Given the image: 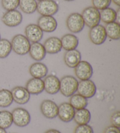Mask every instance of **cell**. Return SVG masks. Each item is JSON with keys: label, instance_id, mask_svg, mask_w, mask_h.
Returning <instances> with one entry per match:
<instances>
[{"label": "cell", "instance_id": "20", "mask_svg": "<svg viewBox=\"0 0 120 133\" xmlns=\"http://www.w3.org/2000/svg\"><path fill=\"white\" fill-rule=\"evenodd\" d=\"M25 88L30 94H39L44 91V81L39 78H33L26 83Z\"/></svg>", "mask_w": 120, "mask_h": 133}, {"label": "cell", "instance_id": "21", "mask_svg": "<svg viewBox=\"0 0 120 133\" xmlns=\"http://www.w3.org/2000/svg\"><path fill=\"white\" fill-rule=\"evenodd\" d=\"M29 71L32 77L39 79H42L46 77L48 72V69L46 65L39 62L33 63L31 65Z\"/></svg>", "mask_w": 120, "mask_h": 133}, {"label": "cell", "instance_id": "9", "mask_svg": "<svg viewBox=\"0 0 120 133\" xmlns=\"http://www.w3.org/2000/svg\"><path fill=\"white\" fill-rule=\"evenodd\" d=\"M1 19L4 24L7 26L16 27L22 23L23 16L20 11L15 9L7 11L2 16Z\"/></svg>", "mask_w": 120, "mask_h": 133}, {"label": "cell", "instance_id": "10", "mask_svg": "<svg viewBox=\"0 0 120 133\" xmlns=\"http://www.w3.org/2000/svg\"><path fill=\"white\" fill-rule=\"evenodd\" d=\"M77 77L81 81L90 79L92 77L93 70L92 65L86 61H81L74 68Z\"/></svg>", "mask_w": 120, "mask_h": 133}, {"label": "cell", "instance_id": "41", "mask_svg": "<svg viewBox=\"0 0 120 133\" xmlns=\"http://www.w3.org/2000/svg\"><path fill=\"white\" fill-rule=\"evenodd\" d=\"M37 1H42V0H37Z\"/></svg>", "mask_w": 120, "mask_h": 133}, {"label": "cell", "instance_id": "38", "mask_svg": "<svg viewBox=\"0 0 120 133\" xmlns=\"http://www.w3.org/2000/svg\"><path fill=\"white\" fill-rule=\"evenodd\" d=\"M111 1L114 2V4H116V5L119 6H120V0H111Z\"/></svg>", "mask_w": 120, "mask_h": 133}, {"label": "cell", "instance_id": "14", "mask_svg": "<svg viewBox=\"0 0 120 133\" xmlns=\"http://www.w3.org/2000/svg\"><path fill=\"white\" fill-rule=\"evenodd\" d=\"M58 115L60 119L64 122H70L73 119L75 110L69 103H63L58 107Z\"/></svg>", "mask_w": 120, "mask_h": 133}, {"label": "cell", "instance_id": "29", "mask_svg": "<svg viewBox=\"0 0 120 133\" xmlns=\"http://www.w3.org/2000/svg\"><path fill=\"white\" fill-rule=\"evenodd\" d=\"M13 101L11 91L5 89L0 90V107H8L13 103Z\"/></svg>", "mask_w": 120, "mask_h": 133}, {"label": "cell", "instance_id": "34", "mask_svg": "<svg viewBox=\"0 0 120 133\" xmlns=\"http://www.w3.org/2000/svg\"><path fill=\"white\" fill-rule=\"evenodd\" d=\"M110 121L113 126L117 128L120 127V112L119 111L114 112L111 116Z\"/></svg>", "mask_w": 120, "mask_h": 133}, {"label": "cell", "instance_id": "13", "mask_svg": "<svg viewBox=\"0 0 120 133\" xmlns=\"http://www.w3.org/2000/svg\"><path fill=\"white\" fill-rule=\"evenodd\" d=\"M25 37L29 42L37 43L42 40L44 33L38 25L31 24L26 26L25 29Z\"/></svg>", "mask_w": 120, "mask_h": 133}, {"label": "cell", "instance_id": "22", "mask_svg": "<svg viewBox=\"0 0 120 133\" xmlns=\"http://www.w3.org/2000/svg\"><path fill=\"white\" fill-rule=\"evenodd\" d=\"M62 48L66 51L72 50L77 48L79 45V39L73 34H66L61 38Z\"/></svg>", "mask_w": 120, "mask_h": 133}, {"label": "cell", "instance_id": "23", "mask_svg": "<svg viewBox=\"0 0 120 133\" xmlns=\"http://www.w3.org/2000/svg\"><path fill=\"white\" fill-rule=\"evenodd\" d=\"M91 118V114L89 110L86 109L77 110L74 113L73 119L78 125L87 124Z\"/></svg>", "mask_w": 120, "mask_h": 133}, {"label": "cell", "instance_id": "16", "mask_svg": "<svg viewBox=\"0 0 120 133\" xmlns=\"http://www.w3.org/2000/svg\"><path fill=\"white\" fill-rule=\"evenodd\" d=\"M44 90L47 94L54 95L60 90V80L56 76L48 75L44 81Z\"/></svg>", "mask_w": 120, "mask_h": 133}, {"label": "cell", "instance_id": "26", "mask_svg": "<svg viewBox=\"0 0 120 133\" xmlns=\"http://www.w3.org/2000/svg\"><path fill=\"white\" fill-rule=\"evenodd\" d=\"M37 5L36 0H20L19 6L23 13L32 14L37 11Z\"/></svg>", "mask_w": 120, "mask_h": 133}, {"label": "cell", "instance_id": "24", "mask_svg": "<svg viewBox=\"0 0 120 133\" xmlns=\"http://www.w3.org/2000/svg\"><path fill=\"white\" fill-rule=\"evenodd\" d=\"M105 27L107 36L110 39L117 40L120 39V25L116 22L106 24Z\"/></svg>", "mask_w": 120, "mask_h": 133}, {"label": "cell", "instance_id": "11", "mask_svg": "<svg viewBox=\"0 0 120 133\" xmlns=\"http://www.w3.org/2000/svg\"><path fill=\"white\" fill-rule=\"evenodd\" d=\"M38 26L43 32L52 33L56 29L57 23L52 16H42L38 19Z\"/></svg>", "mask_w": 120, "mask_h": 133}, {"label": "cell", "instance_id": "42", "mask_svg": "<svg viewBox=\"0 0 120 133\" xmlns=\"http://www.w3.org/2000/svg\"><path fill=\"white\" fill-rule=\"evenodd\" d=\"M0 39H1V35H0Z\"/></svg>", "mask_w": 120, "mask_h": 133}, {"label": "cell", "instance_id": "39", "mask_svg": "<svg viewBox=\"0 0 120 133\" xmlns=\"http://www.w3.org/2000/svg\"><path fill=\"white\" fill-rule=\"evenodd\" d=\"M0 133H7L5 130L0 127Z\"/></svg>", "mask_w": 120, "mask_h": 133}, {"label": "cell", "instance_id": "8", "mask_svg": "<svg viewBox=\"0 0 120 133\" xmlns=\"http://www.w3.org/2000/svg\"><path fill=\"white\" fill-rule=\"evenodd\" d=\"M97 88L94 82L90 79L81 81L79 82L77 92L85 98H91L95 95Z\"/></svg>", "mask_w": 120, "mask_h": 133}, {"label": "cell", "instance_id": "19", "mask_svg": "<svg viewBox=\"0 0 120 133\" xmlns=\"http://www.w3.org/2000/svg\"><path fill=\"white\" fill-rule=\"evenodd\" d=\"M29 53L32 59L35 61H39L45 58L46 52L44 45L37 42L33 43L32 44H31Z\"/></svg>", "mask_w": 120, "mask_h": 133}, {"label": "cell", "instance_id": "1", "mask_svg": "<svg viewBox=\"0 0 120 133\" xmlns=\"http://www.w3.org/2000/svg\"><path fill=\"white\" fill-rule=\"evenodd\" d=\"M11 43L12 49L18 55L23 56L29 53L31 43L25 36L21 34L14 36Z\"/></svg>", "mask_w": 120, "mask_h": 133}, {"label": "cell", "instance_id": "18", "mask_svg": "<svg viewBox=\"0 0 120 133\" xmlns=\"http://www.w3.org/2000/svg\"><path fill=\"white\" fill-rule=\"evenodd\" d=\"M81 56L80 52L77 50L67 51L64 55V61L69 68H75L80 62Z\"/></svg>", "mask_w": 120, "mask_h": 133}, {"label": "cell", "instance_id": "17", "mask_svg": "<svg viewBox=\"0 0 120 133\" xmlns=\"http://www.w3.org/2000/svg\"><path fill=\"white\" fill-rule=\"evenodd\" d=\"M46 52L49 54L58 53L62 49L61 40L57 37H50L45 40L43 44Z\"/></svg>", "mask_w": 120, "mask_h": 133}, {"label": "cell", "instance_id": "35", "mask_svg": "<svg viewBox=\"0 0 120 133\" xmlns=\"http://www.w3.org/2000/svg\"><path fill=\"white\" fill-rule=\"evenodd\" d=\"M103 133H120V131L119 128L111 125V126L107 127L104 130V131Z\"/></svg>", "mask_w": 120, "mask_h": 133}, {"label": "cell", "instance_id": "15", "mask_svg": "<svg viewBox=\"0 0 120 133\" xmlns=\"http://www.w3.org/2000/svg\"><path fill=\"white\" fill-rule=\"evenodd\" d=\"M13 101L16 103L24 104L28 103L30 99V94L25 88L16 87L11 91Z\"/></svg>", "mask_w": 120, "mask_h": 133}, {"label": "cell", "instance_id": "27", "mask_svg": "<svg viewBox=\"0 0 120 133\" xmlns=\"http://www.w3.org/2000/svg\"><path fill=\"white\" fill-rule=\"evenodd\" d=\"M100 19L105 24L116 22V11L109 7L103 9L100 12Z\"/></svg>", "mask_w": 120, "mask_h": 133}, {"label": "cell", "instance_id": "40", "mask_svg": "<svg viewBox=\"0 0 120 133\" xmlns=\"http://www.w3.org/2000/svg\"><path fill=\"white\" fill-rule=\"evenodd\" d=\"M64 1H73L74 0H64Z\"/></svg>", "mask_w": 120, "mask_h": 133}, {"label": "cell", "instance_id": "33", "mask_svg": "<svg viewBox=\"0 0 120 133\" xmlns=\"http://www.w3.org/2000/svg\"><path fill=\"white\" fill-rule=\"evenodd\" d=\"M74 133H94L92 127L88 124L79 125L76 127Z\"/></svg>", "mask_w": 120, "mask_h": 133}, {"label": "cell", "instance_id": "30", "mask_svg": "<svg viewBox=\"0 0 120 133\" xmlns=\"http://www.w3.org/2000/svg\"><path fill=\"white\" fill-rule=\"evenodd\" d=\"M12 51L11 42L5 39H0V58L8 57Z\"/></svg>", "mask_w": 120, "mask_h": 133}, {"label": "cell", "instance_id": "2", "mask_svg": "<svg viewBox=\"0 0 120 133\" xmlns=\"http://www.w3.org/2000/svg\"><path fill=\"white\" fill-rule=\"evenodd\" d=\"M78 84V81L73 76H64L60 80L59 91L64 96L70 97L77 92Z\"/></svg>", "mask_w": 120, "mask_h": 133}, {"label": "cell", "instance_id": "28", "mask_svg": "<svg viewBox=\"0 0 120 133\" xmlns=\"http://www.w3.org/2000/svg\"><path fill=\"white\" fill-rule=\"evenodd\" d=\"M13 123V115L9 111H0V127L4 129H8Z\"/></svg>", "mask_w": 120, "mask_h": 133}, {"label": "cell", "instance_id": "4", "mask_svg": "<svg viewBox=\"0 0 120 133\" xmlns=\"http://www.w3.org/2000/svg\"><path fill=\"white\" fill-rule=\"evenodd\" d=\"M66 26L69 31L73 33L81 32L85 28L82 16L79 13H72L67 18Z\"/></svg>", "mask_w": 120, "mask_h": 133}, {"label": "cell", "instance_id": "12", "mask_svg": "<svg viewBox=\"0 0 120 133\" xmlns=\"http://www.w3.org/2000/svg\"><path fill=\"white\" fill-rule=\"evenodd\" d=\"M58 106L50 100H45L40 104V111L45 117L52 119L58 115Z\"/></svg>", "mask_w": 120, "mask_h": 133}, {"label": "cell", "instance_id": "36", "mask_svg": "<svg viewBox=\"0 0 120 133\" xmlns=\"http://www.w3.org/2000/svg\"><path fill=\"white\" fill-rule=\"evenodd\" d=\"M116 22L118 23H120V8H118L116 11Z\"/></svg>", "mask_w": 120, "mask_h": 133}, {"label": "cell", "instance_id": "6", "mask_svg": "<svg viewBox=\"0 0 120 133\" xmlns=\"http://www.w3.org/2000/svg\"><path fill=\"white\" fill-rule=\"evenodd\" d=\"M88 37L90 41L94 44L101 45L104 43L107 38L105 27L99 24L90 28L88 32Z\"/></svg>", "mask_w": 120, "mask_h": 133}, {"label": "cell", "instance_id": "31", "mask_svg": "<svg viewBox=\"0 0 120 133\" xmlns=\"http://www.w3.org/2000/svg\"><path fill=\"white\" fill-rule=\"evenodd\" d=\"M20 0H1V5L5 10H15L19 6Z\"/></svg>", "mask_w": 120, "mask_h": 133}, {"label": "cell", "instance_id": "5", "mask_svg": "<svg viewBox=\"0 0 120 133\" xmlns=\"http://www.w3.org/2000/svg\"><path fill=\"white\" fill-rule=\"evenodd\" d=\"M59 7L54 0H42L38 3L37 11L42 16H52L57 14Z\"/></svg>", "mask_w": 120, "mask_h": 133}, {"label": "cell", "instance_id": "32", "mask_svg": "<svg viewBox=\"0 0 120 133\" xmlns=\"http://www.w3.org/2000/svg\"><path fill=\"white\" fill-rule=\"evenodd\" d=\"M92 2L93 7L101 11L110 6L111 0H92Z\"/></svg>", "mask_w": 120, "mask_h": 133}, {"label": "cell", "instance_id": "37", "mask_svg": "<svg viewBox=\"0 0 120 133\" xmlns=\"http://www.w3.org/2000/svg\"><path fill=\"white\" fill-rule=\"evenodd\" d=\"M45 133H61L58 130H54V129H51V130H47V131L45 132Z\"/></svg>", "mask_w": 120, "mask_h": 133}, {"label": "cell", "instance_id": "3", "mask_svg": "<svg viewBox=\"0 0 120 133\" xmlns=\"http://www.w3.org/2000/svg\"><path fill=\"white\" fill-rule=\"evenodd\" d=\"M85 24L90 28L99 25L100 22V12L93 6L84 9L81 14Z\"/></svg>", "mask_w": 120, "mask_h": 133}, {"label": "cell", "instance_id": "7", "mask_svg": "<svg viewBox=\"0 0 120 133\" xmlns=\"http://www.w3.org/2000/svg\"><path fill=\"white\" fill-rule=\"evenodd\" d=\"M13 123L18 127H23L28 125L31 122V116L26 109L18 108L14 109L12 113Z\"/></svg>", "mask_w": 120, "mask_h": 133}, {"label": "cell", "instance_id": "25", "mask_svg": "<svg viewBox=\"0 0 120 133\" xmlns=\"http://www.w3.org/2000/svg\"><path fill=\"white\" fill-rule=\"evenodd\" d=\"M69 102H70L69 103L73 107V108L76 110L85 109L88 105L87 99L79 94L73 95L71 96Z\"/></svg>", "mask_w": 120, "mask_h": 133}]
</instances>
